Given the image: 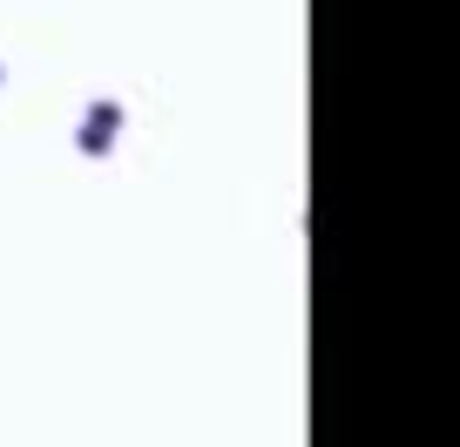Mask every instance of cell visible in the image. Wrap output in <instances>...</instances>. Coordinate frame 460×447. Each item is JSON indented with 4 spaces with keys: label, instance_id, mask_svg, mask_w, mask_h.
Segmentation results:
<instances>
[{
    "label": "cell",
    "instance_id": "1",
    "mask_svg": "<svg viewBox=\"0 0 460 447\" xmlns=\"http://www.w3.org/2000/svg\"><path fill=\"white\" fill-rule=\"evenodd\" d=\"M115 122H122V109H115V102H95V116L82 122V149H109L115 143Z\"/></svg>",
    "mask_w": 460,
    "mask_h": 447
}]
</instances>
